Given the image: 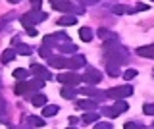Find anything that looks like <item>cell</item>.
Segmentation results:
<instances>
[{
    "instance_id": "2",
    "label": "cell",
    "mask_w": 154,
    "mask_h": 129,
    "mask_svg": "<svg viewBox=\"0 0 154 129\" xmlns=\"http://www.w3.org/2000/svg\"><path fill=\"white\" fill-rule=\"evenodd\" d=\"M46 14L45 12H38V10H31V12H27V14H23L21 16V25L25 27H33L35 23H41V21H45L46 20Z\"/></svg>"
},
{
    "instance_id": "19",
    "label": "cell",
    "mask_w": 154,
    "mask_h": 129,
    "mask_svg": "<svg viewBox=\"0 0 154 129\" xmlns=\"http://www.w3.org/2000/svg\"><path fill=\"white\" fill-rule=\"evenodd\" d=\"M83 121L85 123H96V121H98V112H87V114H83Z\"/></svg>"
},
{
    "instance_id": "38",
    "label": "cell",
    "mask_w": 154,
    "mask_h": 129,
    "mask_svg": "<svg viewBox=\"0 0 154 129\" xmlns=\"http://www.w3.org/2000/svg\"><path fill=\"white\" fill-rule=\"evenodd\" d=\"M10 2H14V4H17V2H19V0H10Z\"/></svg>"
},
{
    "instance_id": "26",
    "label": "cell",
    "mask_w": 154,
    "mask_h": 129,
    "mask_svg": "<svg viewBox=\"0 0 154 129\" xmlns=\"http://www.w3.org/2000/svg\"><path fill=\"white\" fill-rule=\"evenodd\" d=\"M102 112H104V116H108V118H118L119 116V112L116 108H102Z\"/></svg>"
},
{
    "instance_id": "6",
    "label": "cell",
    "mask_w": 154,
    "mask_h": 129,
    "mask_svg": "<svg viewBox=\"0 0 154 129\" xmlns=\"http://www.w3.org/2000/svg\"><path fill=\"white\" fill-rule=\"evenodd\" d=\"M31 71L37 75L38 79H42V81H50L52 79V73L48 71L46 68H42V66H38V64H33L31 66Z\"/></svg>"
},
{
    "instance_id": "1",
    "label": "cell",
    "mask_w": 154,
    "mask_h": 129,
    "mask_svg": "<svg viewBox=\"0 0 154 129\" xmlns=\"http://www.w3.org/2000/svg\"><path fill=\"white\" fill-rule=\"evenodd\" d=\"M50 4H52V8L58 12H64V14H83L85 12V8L83 6H75L73 2H67V0H50Z\"/></svg>"
},
{
    "instance_id": "27",
    "label": "cell",
    "mask_w": 154,
    "mask_h": 129,
    "mask_svg": "<svg viewBox=\"0 0 154 129\" xmlns=\"http://www.w3.org/2000/svg\"><path fill=\"white\" fill-rule=\"evenodd\" d=\"M60 48H62V52H67V54H73V52L77 50V46L75 45H71V42H67V45L64 46V45H62L60 46Z\"/></svg>"
},
{
    "instance_id": "16",
    "label": "cell",
    "mask_w": 154,
    "mask_h": 129,
    "mask_svg": "<svg viewBox=\"0 0 154 129\" xmlns=\"http://www.w3.org/2000/svg\"><path fill=\"white\" fill-rule=\"evenodd\" d=\"M79 39L83 41V42L93 41V31H91L89 27H81V29H79Z\"/></svg>"
},
{
    "instance_id": "40",
    "label": "cell",
    "mask_w": 154,
    "mask_h": 129,
    "mask_svg": "<svg viewBox=\"0 0 154 129\" xmlns=\"http://www.w3.org/2000/svg\"><path fill=\"white\" fill-rule=\"evenodd\" d=\"M152 127H154V123H152Z\"/></svg>"
},
{
    "instance_id": "30",
    "label": "cell",
    "mask_w": 154,
    "mask_h": 129,
    "mask_svg": "<svg viewBox=\"0 0 154 129\" xmlns=\"http://www.w3.org/2000/svg\"><path fill=\"white\" fill-rule=\"evenodd\" d=\"M143 112L146 114V116H154V104H144V106H143Z\"/></svg>"
},
{
    "instance_id": "37",
    "label": "cell",
    "mask_w": 154,
    "mask_h": 129,
    "mask_svg": "<svg viewBox=\"0 0 154 129\" xmlns=\"http://www.w3.org/2000/svg\"><path fill=\"white\" fill-rule=\"evenodd\" d=\"M69 123H71V125H75V123H77V118L71 116V118H69Z\"/></svg>"
},
{
    "instance_id": "28",
    "label": "cell",
    "mask_w": 154,
    "mask_h": 129,
    "mask_svg": "<svg viewBox=\"0 0 154 129\" xmlns=\"http://www.w3.org/2000/svg\"><path fill=\"white\" fill-rule=\"evenodd\" d=\"M135 77H137V69H127V71L123 73V79H125V81H131V79H135Z\"/></svg>"
},
{
    "instance_id": "22",
    "label": "cell",
    "mask_w": 154,
    "mask_h": 129,
    "mask_svg": "<svg viewBox=\"0 0 154 129\" xmlns=\"http://www.w3.org/2000/svg\"><path fill=\"white\" fill-rule=\"evenodd\" d=\"M17 54H21V56H29L33 52V48L31 46H27V45H21V42H17Z\"/></svg>"
},
{
    "instance_id": "24",
    "label": "cell",
    "mask_w": 154,
    "mask_h": 129,
    "mask_svg": "<svg viewBox=\"0 0 154 129\" xmlns=\"http://www.w3.org/2000/svg\"><path fill=\"white\" fill-rule=\"evenodd\" d=\"M29 123H33L35 127H45V119L37 116H29Z\"/></svg>"
},
{
    "instance_id": "13",
    "label": "cell",
    "mask_w": 154,
    "mask_h": 129,
    "mask_svg": "<svg viewBox=\"0 0 154 129\" xmlns=\"http://www.w3.org/2000/svg\"><path fill=\"white\" fill-rule=\"evenodd\" d=\"M77 108H81V110H96V100H93V98L79 100V102H77Z\"/></svg>"
},
{
    "instance_id": "20",
    "label": "cell",
    "mask_w": 154,
    "mask_h": 129,
    "mask_svg": "<svg viewBox=\"0 0 154 129\" xmlns=\"http://www.w3.org/2000/svg\"><path fill=\"white\" fill-rule=\"evenodd\" d=\"M106 71H108V75H112V77H118V75H119V66H118V64H112V62H108Z\"/></svg>"
},
{
    "instance_id": "4",
    "label": "cell",
    "mask_w": 154,
    "mask_h": 129,
    "mask_svg": "<svg viewBox=\"0 0 154 129\" xmlns=\"http://www.w3.org/2000/svg\"><path fill=\"white\" fill-rule=\"evenodd\" d=\"M83 81L89 83V85H98L100 81H102V73H100L98 69H94V68H87L85 75H83Z\"/></svg>"
},
{
    "instance_id": "29",
    "label": "cell",
    "mask_w": 154,
    "mask_h": 129,
    "mask_svg": "<svg viewBox=\"0 0 154 129\" xmlns=\"http://www.w3.org/2000/svg\"><path fill=\"white\" fill-rule=\"evenodd\" d=\"M38 54L42 56V58H50V46H41V50H38Z\"/></svg>"
},
{
    "instance_id": "11",
    "label": "cell",
    "mask_w": 154,
    "mask_h": 129,
    "mask_svg": "<svg viewBox=\"0 0 154 129\" xmlns=\"http://www.w3.org/2000/svg\"><path fill=\"white\" fill-rule=\"evenodd\" d=\"M66 62H67V60L64 58V56H50V58H48V66L62 69V68H66Z\"/></svg>"
},
{
    "instance_id": "5",
    "label": "cell",
    "mask_w": 154,
    "mask_h": 129,
    "mask_svg": "<svg viewBox=\"0 0 154 129\" xmlns=\"http://www.w3.org/2000/svg\"><path fill=\"white\" fill-rule=\"evenodd\" d=\"M58 81H60L62 85H67V87H75L79 81H83V77H79L77 73L69 71V73H60L58 75Z\"/></svg>"
},
{
    "instance_id": "9",
    "label": "cell",
    "mask_w": 154,
    "mask_h": 129,
    "mask_svg": "<svg viewBox=\"0 0 154 129\" xmlns=\"http://www.w3.org/2000/svg\"><path fill=\"white\" fill-rule=\"evenodd\" d=\"M139 56H143V58H152L154 60V45H146V46H139L137 50Z\"/></svg>"
},
{
    "instance_id": "23",
    "label": "cell",
    "mask_w": 154,
    "mask_h": 129,
    "mask_svg": "<svg viewBox=\"0 0 154 129\" xmlns=\"http://www.w3.org/2000/svg\"><path fill=\"white\" fill-rule=\"evenodd\" d=\"M62 97H64V98H73L75 97V89L64 85V89H62Z\"/></svg>"
},
{
    "instance_id": "32",
    "label": "cell",
    "mask_w": 154,
    "mask_h": 129,
    "mask_svg": "<svg viewBox=\"0 0 154 129\" xmlns=\"http://www.w3.org/2000/svg\"><path fill=\"white\" fill-rule=\"evenodd\" d=\"M144 10H148V4H143V2H139L137 6L133 8V12H144Z\"/></svg>"
},
{
    "instance_id": "25",
    "label": "cell",
    "mask_w": 154,
    "mask_h": 129,
    "mask_svg": "<svg viewBox=\"0 0 154 129\" xmlns=\"http://www.w3.org/2000/svg\"><path fill=\"white\" fill-rule=\"evenodd\" d=\"M14 77L16 79H19V81H23L27 77V69H23V68H17L16 71H14Z\"/></svg>"
},
{
    "instance_id": "42",
    "label": "cell",
    "mask_w": 154,
    "mask_h": 129,
    "mask_svg": "<svg viewBox=\"0 0 154 129\" xmlns=\"http://www.w3.org/2000/svg\"><path fill=\"white\" fill-rule=\"evenodd\" d=\"M152 75H154V73H152Z\"/></svg>"
},
{
    "instance_id": "31",
    "label": "cell",
    "mask_w": 154,
    "mask_h": 129,
    "mask_svg": "<svg viewBox=\"0 0 154 129\" xmlns=\"http://www.w3.org/2000/svg\"><path fill=\"white\" fill-rule=\"evenodd\" d=\"M94 129H112V123H108V121H96Z\"/></svg>"
},
{
    "instance_id": "8",
    "label": "cell",
    "mask_w": 154,
    "mask_h": 129,
    "mask_svg": "<svg viewBox=\"0 0 154 129\" xmlns=\"http://www.w3.org/2000/svg\"><path fill=\"white\" fill-rule=\"evenodd\" d=\"M81 94H87V97H93V100H102L106 98V93H102V91H98V89H94V87H85V89H81Z\"/></svg>"
},
{
    "instance_id": "15",
    "label": "cell",
    "mask_w": 154,
    "mask_h": 129,
    "mask_svg": "<svg viewBox=\"0 0 154 129\" xmlns=\"http://www.w3.org/2000/svg\"><path fill=\"white\" fill-rule=\"evenodd\" d=\"M31 102H33V106H46V97L42 93H37L31 97Z\"/></svg>"
},
{
    "instance_id": "14",
    "label": "cell",
    "mask_w": 154,
    "mask_h": 129,
    "mask_svg": "<svg viewBox=\"0 0 154 129\" xmlns=\"http://www.w3.org/2000/svg\"><path fill=\"white\" fill-rule=\"evenodd\" d=\"M58 112H60V108H58L56 104H46V106L42 108V116L45 118H52V116H56Z\"/></svg>"
},
{
    "instance_id": "41",
    "label": "cell",
    "mask_w": 154,
    "mask_h": 129,
    "mask_svg": "<svg viewBox=\"0 0 154 129\" xmlns=\"http://www.w3.org/2000/svg\"><path fill=\"white\" fill-rule=\"evenodd\" d=\"M152 2H154V0H152Z\"/></svg>"
},
{
    "instance_id": "34",
    "label": "cell",
    "mask_w": 154,
    "mask_h": 129,
    "mask_svg": "<svg viewBox=\"0 0 154 129\" xmlns=\"http://www.w3.org/2000/svg\"><path fill=\"white\" fill-rule=\"evenodd\" d=\"M125 12H129L125 6H114V14H125Z\"/></svg>"
},
{
    "instance_id": "21",
    "label": "cell",
    "mask_w": 154,
    "mask_h": 129,
    "mask_svg": "<svg viewBox=\"0 0 154 129\" xmlns=\"http://www.w3.org/2000/svg\"><path fill=\"white\" fill-rule=\"evenodd\" d=\"M114 108H116V110H118V112H119V114H122V112H127V110H129V104H127V102H125V100H123V98H119V100H116V104H114Z\"/></svg>"
},
{
    "instance_id": "35",
    "label": "cell",
    "mask_w": 154,
    "mask_h": 129,
    "mask_svg": "<svg viewBox=\"0 0 154 129\" xmlns=\"http://www.w3.org/2000/svg\"><path fill=\"white\" fill-rule=\"evenodd\" d=\"M27 35H29V37H37L38 33H37L35 27H27Z\"/></svg>"
},
{
    "instance_id": "18",
    "label": "cell",
    "mask_w": 154,
    "mask_h": 129,
    "mask_svg": "<svg viewBox=\"0 0 154 129\" xmlns=\"http://www.w3.org/2000/svg\"><path fill=\"white\" fill-rule=\"evenodd\" d=\"M14 58H16V50L14 48H8V50L2 52V64H10Z\"/></svg>"
},
{
    "instance_id": "12",
    "label": "cell",
    "mask_w": 154,
    "mask_h": 129,
    "mask_svg": "<svg viewBox=\"0 0 154 129\" xmlns=\"http://www.w3.org/2000/svg\"><path fill=\"white\" fill-rule=\"evenodd\" d=\"M75 23H77V17L73 16V14L62 16L60 20H58V25H62V27H69V25H75Z\"/></svg>"
},
{
    "instance_id": "3",
    "label": "cell",
    "mask_w": 154,
    "mask_h": 129,
    "mask_svg": "<svg viewBox=\"0 0 154 129\" xmlns=\"http://www.w3.org/2000/svg\"><path fill=\"white\" fill-rule=\"evenodd\" d=\"M133 94V87L131 85H122V87H114V89H108L106 91V98H125V97H131Z\"/></svg>"
},
{
    "instance_id": "17",
    "label": "cell",
    "mask_w": 154,
    "mask_h": 129,
    "mask_svg": "<svg viewBox=\"0 0 154 129\" xmlns=\"http://www.w3.org/2000/svg\"><path fill=\"white\" fill-rule=\"evenodd\" d=\"M98 37L102 41H112V39H118V37H116V33H112V31H108V29H98Z\"/></svg>"
},
{
    "instance_id": "36",
    "label": "cell",
    "mask_w": 154,
    "mask_h": 129,
    "mask_svg": "<svg viewBox=\"0 0 154 129\" xmlns=\"http://www.w3.org/2000/svg\"><path fill=\"white\" fill-rule=\"evenodd\" d=\"M81 4H98L100 0H79Z\"/></svg>"
},
{
    "instance_id": "7",
    "label": "cell",
    "mask_w": 154,
    "mask_h": 129,
    "mask_svg": "<svg viewBox=\"0 0 154 129\" xmlns=\"http://www.w3.org/2000/svg\"><path fill=\"white\" fill-rule=\"evenodd\" d=\"M83 66H85V56H81V54H75L73 58H69V60L66 62V68H67V69H71V71L83 68Z\"/></svg>"
},
{
    "instance_id": "39",
    "label": "cell",
    "mask_w": 154,
    "mask_h": 129,
    "mask_svg": "<svg viewBox=\"0 0 154 129\" xmlns=\"http://www.w3.org/2000/svg\"><path fill=\"white\" fill-rule=\"evenodd\" d=\"M67 129H73V127H67Z\"/></svg>"
},
{
    "instance_id": "10",
    "label": "cell",
    "mask_w": 154,
    "mask_h": 129,
    "mask_svg": "<svg viewBox=\"0 0 154 129\" xmlns=\"http://www.w3.org/2000/svg\"><path fill=\"white\" fill-rule=\"evenodd\" d=\"M29 91H33V87H31V81H19V83L16 85V89H14V93L16 94H25V93H29Z\"/></svg>"
},
{
    "instance_id": "33",
    "label": "cell",
    "mask_w": 154,
    "mask_h": 129,
    "mask_svg": "<svg viewBox=\"0 0 154 129\" xmlns=\"http://www.w3.org/2000/svg\"><path fill=\"white\" fill-rule=\"evenodd\" d=\"M123 127L125 129H141V125H139V123H135V121H127Z\"/></svg>"
}]
</instances>
